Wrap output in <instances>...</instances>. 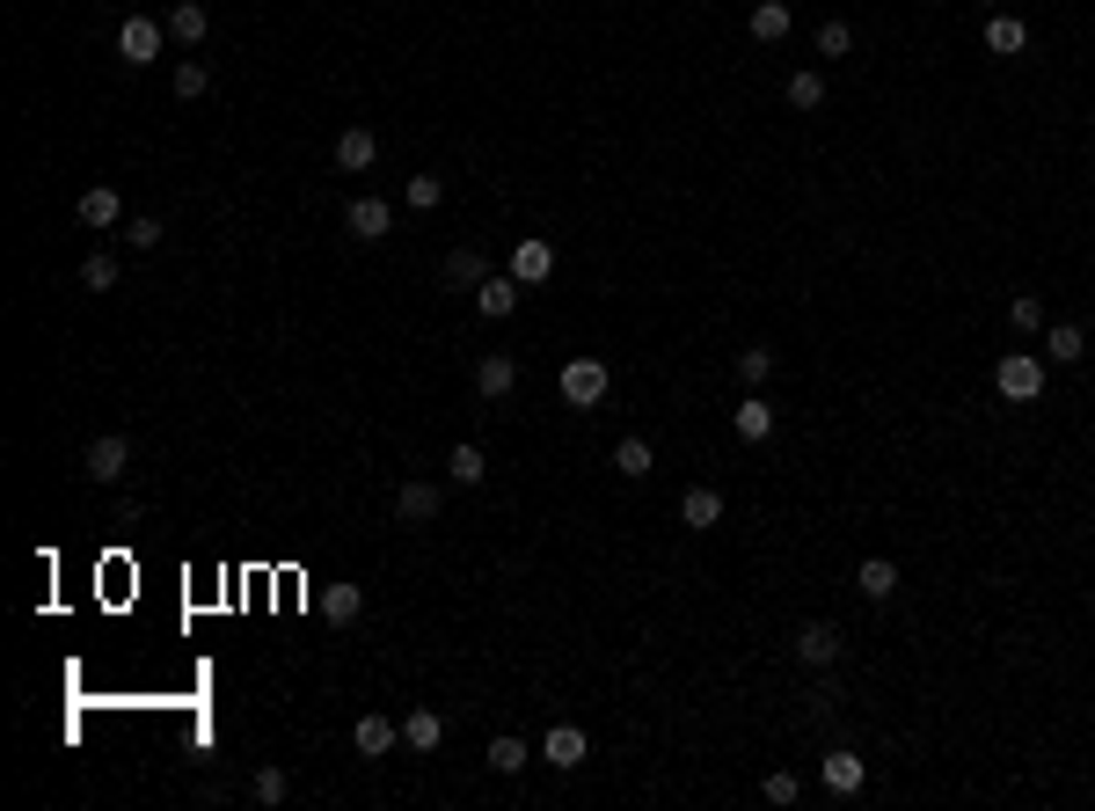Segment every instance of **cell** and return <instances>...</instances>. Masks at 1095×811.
I'll return each instance as SVG.
<instances>
[{
    "instance_id": "obj_1",
    "label": "cell",
    "mask_w": 1095,
    "mask_h": 811,
    "mask_svg": "<svg viewBox=\"0 0 1095 811\" xmlns=\"http://www.w3.org/2000/svg\"><path fill=\"white\" fill-rule=\"evenodd\" d=\"M993 388H1001V403H1037L1044 395V358L1037 352H1008L1001 366H993Z\"/></svg>"
},
{
    "instance_id": "obj_2",
    "label": "cell",
    "mask_w": 1095,
    "mask_h": 811,
    "mask_svg": "<svg viewBox=\"0 0 1095 811\" xmlns=\"http://www.w3.org/2000/svg\"><path fill=\"white\" fill-rule=\"evenodd\" d=\"M607 388H614L607 358H570V366H562V403H570V409H599V403H607Z\"/></svg>"
},
{
    "instance_id": "obj_3",
    "label": "cell",
    "mask_w": 1095,
    "mask_h": 811,
    "mask_svg": "<svg viewBox=\"0 0 1095 811\" xmlns=\"http://www.w3.org/2000/svg\"><path fill=\"white\" fill-rule=\"evenodd\" d=\"M124 468H132V439H124V432L88 439V454H81V476H88V483H118Z\"/></svg>"
},
{
    "instance_id": "obj_4",
    "label": "cell",
    "mask_w": 1095,
    "mask_h": 811,
    "mask_svg": "<svg viewBox=\"0 0 1095 811\" xmlns=\"http://www.w3.org/2000/svg\"><path fill=\"white\" fill-rule=\"evenodd\" d=\"M118 59H124V67H154V59H161V22L154 16H124Z\"/></svg>"
},
{
    "instance_id": "obj_5",
    "label": "cell",
    "mask_w": 1095,
    "mask_h": 811,
    "mask_svg": "<svg viewBox=\"0 0 1095 811\" xmlns=\"http://www.w3.org/2000/svg\"><path fill=\"white\" fill-rule=\"evenodd\" d=\"M387 227H395V205H387V197H351L344 205V234L351 242H381Z\"/></svg>"
},
{
    "instance_id": "obj_6",
    "label": "cell",
    "mask_w": 1095,
    "mask_h": 811,
    "mask_svg": "<svg viewBox=\"0 0 1095 811\" xmlns=\"http://www.w3.org/2000/svg\"><path fill=\"white\" fill-rule=\"evenodd\" d=\"M438 505H446L438 483H402V490H395V519H402V527H432Z\"/></svg>"
},
{
    "instance_id": "obj_7",
    "label": "cell",
    "mask_w": 1095,
    "mask_h": 811,
    "mask_svg": "<svg viewBox=\"0 0 1095 811\" xmlns=\"http://www.w3.org/2000/svg\"><path fill=\"white\" fill-rule=\"evenodd\" d=\"M833 658H840V629H833V621H803V629H797V666H833Z\"/></svg>"
},
{
    "instance_id": "obj_8",
    "label": "cell",
    "mask_w": 1095,
    "mask_h": 811,
    "mask_svg": "<svg viewBox=\"0 0 1095 811\" xmlns=\"http://www.w3.org/2000/svg\"><path fill=\"white\" fill-rule=\"evenodd\" d=\"M679 527H694V534L723 527V490H709V483H694V490L679 497Z\"/></svg>"
},
{
    "instance_id": "obj_9",
    "label": "cell",
    "mask_w": 1095,
    "mask_h": 811,
    "mask_svg": "<svg viewBox=\"0 0 1095 811\" xmlns=\"http://www.w3.org/2000/svg\"><path fill=\"white\" fill-rule=\"evenodd\" d=\"M548 271H556V249L540 242V234H526V242H511V278H519V285H540Z\"/></svg>"
},
{
    "instance_id": "obj_10",
    "label": "cell",
    "mask_w": 1095,
    "mask_h": 811,
    "mask_svg": "<svg viewBox=\"0 0 1095 811\" xmlns=\"http://www.w3.org/2000/svg\"><path fill=\"white\" fill-rule=\"evenodd\" d=\"M73 212H81V227H124V197L118 191H110V183H95V191H81V205H73Z\"/></svg>"
},
{
    "instance_id": "obj_11",
    "label": "cell",
    "mask_w": 1095,
    "mask_h": 811,
    "mask_svg": "<svg viewBox=\"0 0 1095 811\" xmlns=\"http://www.w3.org/2000/svg\"><path fill=\"white\" fill-rule=\"evenodd\" d=\"M373 154H381V140H373L365 124H344V132H336V169H344V176L373 169Z\"/></svg>"
},
{
    "instance_id": "obj_12",
    "label": "cell",
    "mask_w": 1095,
    "mask_h": 811,
    "mask_svg": "<svg viewBox=\"0 0 1095 811\" xmlns=\"http://www.w3.org/2000/svg\"><path fill=\"white\" fill-rule=\"evenodd\" d=\"M540 760H556L562 775H570V768H585V731H577V723H548V739H540Z\"/></svg>"
},
{
    "instance_id": "obj_13",
    "label": "cell",
    "mask_w": 1095,
    "mask_h": 811,
    "mask_svg": "<svg viewBox=\"0 0 1095 811\" xmlns=\"http://www.w3.org/2000/svg\"><path fill=\"white\" fill-rule=\"evenodd\" d=\"M730 432L746 446H760V439H774V403H760V395H746V403L730 409Z\"/></svg>"
},
{
    "instance_id": "obj_14",
    "label": "cell",
    "mask_w": 1095,
    "mask_h": 811,
    "mask_svg": "<svg viewBox=\"0 0 1095 811\" xmlns=\"http://www.w3.org/2000/svg\"><path fill=\"white\" fill-rule=\"evenodd\" d=\"M818 775H825V790H833V797H862V753H848V746H833Z\"/></svg>"
},
{
    "instance_id": "obj_15",
    "label": "cell",
    "mask_w": 1095,
    "mask_h": 811,
    "mask_svg": "<svg viewBox=\"0 0 1095 811\" xmlns=\"http://www.w3.org/2000/svg\"><path fill=\"white\" fill-rule=\"evenodd\" d=\"M789 22H797V16H789V0H760V8L746 16V30H752V44H782Z\"/></svg>"
},
{
    "instance_id": "obj_16",
    "label": "cell",
    "mask_w": 1095,
    "mask_h": 811,
    "mask_svg": "<svg viewBox=\"0 0 1095 811\" xmlns=\"http://www.w3.org/2000/svg\"><path fill=\"white\" fill-rule=\"evenodd\" d=\"M438 739H446V717H438V709H409V717H402V746H409V753H432Z\"/></svg>"
},
{
    "instance_id": "obj_17",
    "label": "cell",
    "mask_w": 1095,
    "mask_h": 811,
    "mask_svg": "<svg viewBox=\"0 0 1095 811\" xmlns=\"http://www.w3.org/2000/svg\"><path fill=\"white\" fill-rule=\"evenodd\" d=\"M395 717H358V731H351V746H358L365 760H381V753H395Z\"/></svg>"
},
{
    "instance_id": "obj_18",
    "label": "cell",
    "mask_w": 1095,
    "mask_h": 811,
    "mask_svg": "<svg viewBox=\"0 0 1095 811\" xmlns=\"http://www.w3.org/2000/svg\"><path fill=\"white\" fill-rule=\"evenodd\" d=\"M1081 352H1088V336H1081L1074 322H1052V330H1044V358H1052V366H1081Z\"/></svg>"
},
{
    "instance_id": "obj_19",
    "label": "cell",
    "mask_w": 1095,
    "mask_h": 811,
    "mask_svg": "<svg viewBox=\"0 0 1095 811\" xmlns=\"http://www.w3.org/2000/svg\"><path fill=\"white\" fill-rule=\"evenodd\" d=\"M475 388H483L489 403H497V395H511V388H519V366H511L505 352H489L483 366H475Z\"/></svg>"
},
{
    "instance_id": "obj_20",
    "label": "cell",
    "mask_w": 1095,
    "mask_h": 811,
    "mask_svg": "<svg viewBox=\"0 0 1095 811\" xmlns=\"http://www.w3.org/2000/svg\"><path fill=\"white\" fill-rule=\"evenodd\" d=\"M205 30H212V16L197 8V0H175L169 8V37L175 44H205Z\"/></svg>"
},
{
    "instance_id": "obj_21",
    "label": "cell",
    "mask_w": 1095,
    "mask_h": 811,
    "mask_svg": "<svg viewBox=\"0 0 1095 811\" xmlns=\"http://www.w3.org/2000/svg\"><path fill=\"white\" fill-rule=\"evenodd\" d=\"M475 307H483L489 322H505L511 307H519V278H483L475 285Z\"/></svg>"
},
{
    "instance_id": "obj_22",
    "label": "cell",
    "mask_w": 1095,
    "mask_h": 811,
    "mask_svg": "<svg viewBox=\"0 0 1095 811\" xmlns=\"http://www.w3.org/2000/svg\"><path fill=\"white\" fill-rule=\"evenodd\" d=\"M854 585H862V600H891V592H899V564H891V556H870V564L854 570Z\"/></svg>"
},
{
    "instance_id": "obj_23",
    "label": "cell",
    "mask_w": 1095,
    "mask_h": 811,
    "mask_svg": "<svg viewBox=\"0 0 1095 811\" xmlns=\"http://www.w3.org/2000/svg\"><path fill=\"white\" fill-rule=\"evenodd\" d=\"M1023 44H1030V30H1023L1015 16H993V22H986V52H993V59H1015Z\"/></svg>"
},
{
    "instance_id": "obj_24",
    "label": "cell",
    "mask_w": 1095,
    "mask_h": 811,
    "mask_svg": "<svg viewBox=\"0 0 1095 811\" xmlns=\"http://www.w3.org/2000/svg\"><path fill=\"white\" fill-rule=\"evenodd\" d=\"M322 615L344 629V621H358V615H365V592H358V585H329V592H322Z\"/></svg>"
},
{
    "instance_id": "obj_25",
    "label": "cell",
    "mask_w": 1095,
    "mask_h": 811,
    "mask_svg": "<svg viewBox=\"0 0 1095 811\" xmlns=\"http://www.w3.org/2000/svg\"><path fill=\"white\" fill-rule=\"evenodd\" d=\"M526 760H534V753H526V739H519V731H505V739H489V768H497V775H519Z\"/></svg>"
},
{
    "instance_id": "obj_26",
    "label": "cell",
    "mask_w": 1095,
    "mask_h": 811,
    "mask_svg": "<svg viewBox=\"0 0 1095 811\" xmlns=\"http://www.w3.org/2000/svg\"><path fill=\"white\" fill-rule=\"evenodd\" d=\"M483 278H489L483 249H453V256H446V285H483Z\"/></svg>"
},
{
    "instance_id": "obj_27",
    "label": "cell",
    "mask_w": 1095,
    "mask_h": 811,
    "mask_svg": "<svg viewBox=\"0 0 1095 811\" xmlns=\"http://www.w3.org/2000/svg\"><path fill=\"white\" fill-rule=\"evenodd\" d=\"M650 460H658V454H650V439H621V446H614V468H621L628 483H643Z\"/></svg>"
},
{
    "instance_id": "obj_28",
    "label": "cell",
    "mask_w": 1095,
    "mask_h": 811,
    "mask_svg": "<svg viewBox=\"0 0 1095 811\" xmlns=\"http://www.w3.org/2000/svg\"><path fill=\"white\" fill-rule=\"evenodd\" d=\"M446 468H453V483H460V490H475V483H483V476H489V460H483V446H453V460H446Z\"/></svg>"
},
{
    "instance_id": "obj_29",
    "label": "cell",
    "mask_w": 1095,
    "mask_h": 811,
    "mask_svg": "<svg viewBox=\"0 0 1095 811\" xmlns=\"http://www.w3.org/2000/svg\"><path fill=\"white\" fill-rule=\"evenodd\" d=\"M205 89H212V67H205V59H183V67H175V95H183V103H197Z\"/></svg>"
},
{
    "instance_id": "obj_30",
    "label": "cell",
    "mask_w": 1095,
    "mask_h": 811,
    "mask_svg": "<svg viewBox=\"0 0 1095 811\" xmlns=\"http://www.w3.org/2000/svg\"><path fill=\"white\" fill-rule=\"evenodd\" d=\"M789 103H797V110H818V103H825V73H811V67L789 73Z\"/></svg>"
},
{
    "instance_id": "obj_31",
    "label": "cell",
    "mask_w": 1095,
    "mask_h": 811,
    "mask_svg": "<svg viewBox=\"0 0 1095 811\" xmlns=\"http://www.w3.org/2000/svg\"><path fill=\"white\" fill-rule=\"evenodd\" d=\"M81 285H88V293H110V285H118V256H110V249H95V256L81 264Z\"/></svg>"
},
{
    "instance_id": "obj_32",
    "label": "cell",
    "mask_w": 1095,
    "mask_h": 811,
    "mask_svg": "<svg viewBox=\"0 0 1095 811\" xmlns=\"http://www.w3.org/2000/svg\"><path fill=\"white\" fill-rule=\"evenodd\" d=\"M285 790H293V775H285V768H256V782H249V797H256V804H285Z\"/></svg>"
},
{
    "instance_id": "obj_33",
    "label": "cell",
    "mask_w": 1095,
    "mask_h": 811,
    "mask_svg": "<svg viewBox=\"0 0 1095 811\" xmlns=\"http://www.w3.org/2000/svg\"><path fill=\"white\" fill-rule=\"evenodd\" d=\"M848 52H854L848 22H818V59H848Z\"/></svg>"
},
{
    "instance_id": "obj_34",
    "label": "cell",
    "mask_w": 1095,
    "mask_h": 811,
    "mask_svg": "<svg viewBox=\"0 0 1095 811\" xmlns=\"http://www.w3.org/2000/svg\"><path fill=\"white\" fill-rule=\"evenodd\" d=\"M767 373H774V352H760V344H752V352H738V381H746V388H760Z\"/></svg>"
},
{
    "instance_id": "obj_35",
    "label": "cell",
    "mask_w": 1095,
    "mask_h": 811,
    "mask_svg": "<svg viewBox=\"0 0 1095 811\" xmlns=\"http://www.w3.org/2000/svg\"><path fill=\"white\" fill-rule=\"evenodd\" d=\"M402 197H409L417 212H432L438 197H446V176H409V191H402Z\"/></svg>"
},
{
    "instance_id": "obj_36",
    "label": "cell",
    "mask_w": 1095,
    "mask_h": 811,
    "mask_svg": "<svg viewBox=\"0 0 1095 811\" xmlns=\"http://www.w3.org/2000/svg\"><path fill=\"white\" fill-rule=\"evenodd\" d=\"M760 797H767V804H797V797H803V782L782 768V775H767V782H760Z\"/></svg>"
},
{
    "instance_id": "obj_37",
    "label": "cell",
    "mask_w": 1095,
    "mask_h": 811,
    "mask_svg": "<svg viewBox=\"0 0 1095 811\" xmlns=\"http://www.w3.org/2000/svg\"><path fill=\"white\" fill-rule=\"evenodd\" d=\"M1008 322H1015V330H1037V322H1044V301H1037V293H1015V301H1008Z\"/></svg>"
},
{
    "instance_id": "obj_38",
    "label": "cell",
    "mask_w": 1095,
    "mask_h": 811,
    "mask_svg": "<svg viewBox=\"0 0 1095 811\" xmlns=\"http://www.w3.org/2000/svg\"><path fill=\"white\" fill-rule=\"evenodd\" d=\"M124 242L132 249H161V220H146V212L140 220H124Z\"/></svg>"
},
{
    "instance_id": "obj_39",
    "label": "cell",
    "mask_w": 1095,
    "mask_h": 811,
    "mask_svg": "<svg viewBox=\"0 0 1095 811\" xmlns=\"http://www.w3.org/2000/svg\"><path fill=\"white\" fill-rule=\"evenodd\" d=\"M979 8H993V0H979Z\"/></svg>"
}]
</instances>
